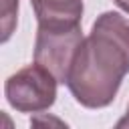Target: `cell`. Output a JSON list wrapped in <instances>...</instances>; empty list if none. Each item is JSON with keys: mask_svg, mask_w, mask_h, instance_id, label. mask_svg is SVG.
I'll return each instance as SVG.
<instances>
[{"mask_svg": "<svg viewBox=\"0 0 129 129\" xmlns=\"http://www.w3.org/2000/svg\"><path fill=\"white\" fill-rule=\"evenodd\" d=\"M129 73V22L105 12L83 38L67 79L73 97L89 109L107 107Z\"/></svg>", "mask_w": 129, "mask_h": 129, "instance_id": "cell-1", "label": "cell"}, {"mask_svg": "<svg viewBox=\"0 0 129 129\" xmlns=\"http://www.w3.org/2000/svg\"><path fill=\"white\" fill-rule=\"evenodd\" d=\"M56 79L42 64L24 67L6 81L4 93L8 103L22 113H38L48 109L56 99Z\"/></svg>", "mask_w": 129, "mask_h": 129, "instance_id": "cell-2", "label": "cell"}, {"mask_svg": "<svg viewBox=\"0 0 129 129\" xmlns=\"http://www.w3.org/2000/svg\"><path fill=\"white\" fill-rule=\"evenodd\" d=\"M83 42L81 24L67 28L38 26L34 44V62L48 69L58 83H67L73 58Z\"/></svg>", "mask_w": 129, "mask_h": 129, "instance_id": "cell-3", "label": "cell"}, {"mask_svg": "<svg viewBox=\"0 0 129 129\" xmlns=\"http://www.w3.org/2000/svg\"><path fill=\"white\" fill-rule=\"evenodd\" d=\"M38 26L67 28L81 24L83 0H30Z\"/></svg>", "mask_w": 129, "mask_h": 129, "instance_id": "cell-4", "label": "cell"}, {"mask_svg": "<svg viewBox=\"0 0 129 129\" xmlns=\"http://www.w3.org/2000/svg\"><path fill=\"white\" fill-rule=\"evenodd\" d=\"M16 14H18V0H2V14H0V24H2V42H6L16 26Z\"/></svg>", "mask_w": 129, "mask_h": 129, "instance_id": "cell-5", "label": "cell"}, {"mask_svg": "<svg viewBox=\"0 0 129 129\" xmlns=\"http://www.w3.org/2000/svg\"><path fill=\"white\" fill-rule=\"evenodd\" d=\"M117 129H129V109H127V115L117 123Z\"/></svg>", "mask_w": 129, "mask_h": 129, "instance_id": "cell-6", "label": "cell"}, {"mask_svg": "<svg viewBox=\"0 0 129 129\" xmlns=\"http://www.w3.org/2000/svg\"><path fill=\"white\" fill-rule=\"evenodd\" d=\"M115 4H117L121 10H125V12L129 14V0H115Z\"/></svg>", "mask_w": 129, "mask_h": 129, "instance_id": "cell-7", "label": "cell"}]
</instances>
